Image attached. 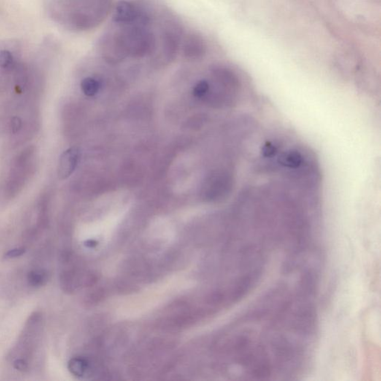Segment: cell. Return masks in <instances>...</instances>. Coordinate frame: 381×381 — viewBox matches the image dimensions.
Segmentation results:
<instances>
[{
	"label": "cell",
	"instance_id": "1",
	"mask_svg": "<svg viewBox=\"0 0 381 381\" xmlns=\"http://www.w3.org/2000/svg\"><path fill=\"white\" fill-rule=\"evenodd\" d=\"M151 17L132 23H115L112 29L101 36L98 50L103 60L110 64L122 63L128 58H142L157 54L162 34L155 33Z\"/></svg>",
	"mask_w": 381,
	"mask_h": 381
},
{
	"label": "cell",
	"instance_id": "2",
	"mask_svg": "<svg viewBox=\"0 0 381 381\" xmlns=\"http://www.w3.org/2000/svg\"><path fill=\"white\" fill-rule=\"evenodd\" d=\"M114 8V0H49L52 20L74 32L91 31L107 19Z\"/></svg>",
	"mask_w": 381,
	"mask_h": 381
},
{
	"label": "cell",
	"instance_id": "3",
	"mask_svg": "<svg viewBox=\"0 0 381 381\" xmlns=\"http://www.w3.org/2000/svg\"><path fill=\"white\" fill-rule=\"evenodd\" d=\"M113 23H132L142 21L150 17L149 12L139 3L130 0L118 3L112 9Z\"/></svg>",
	"mask_w": 381,
	"mask_h": 381
},
{
	"label": "cell",
	"instance_id": "4",
	"mask_svg": "<svg viewBox=\"0 0 381 381\" xmlns=\"http://www.w3.org/2000/svg\"><path fill=\"white\" fill-rule=\"evenodd\" d=\"M79 151L75 147L65 150L60 156L58 164V174L60 179H65L70 177L78 166Z\"/></svg>",
	"mask_w": 381,
	"mask_h": 381
},
{
	"label": "cell",
	"instance_id": "5",
	"mask_svg": "<svg viewBox=\"0 0 381 381\" xmlns=\"http://www.w3.org/2000/svg\"><path fill=\"white\" fill-rule=\"evenodd\" d=\"M184 55L190 59H198L205 55L206 45L204 41L197 34H188L182 41Z\"/></svg>",
	"mask_w": 381,
	"mask_h": 381
},
{
	"label": "cell",
	"instance_id": "6",
	"mask_svg": "<svg viewBox=\"0 0 381 381\" xmlns=\"http://www.w3.org/2000/svg\"><path fill=\"white\" fill-rule=\"evenodd\" d=\"M100 84L96 79L88 77L84 79L81 83V88L84 94L91 97L97 94L99 90Z\"/></svg>",
	"mask_w": 381,
	"mask_h": 381
},
{
	"label": "cell",
	"instance_id": "7",
	"mask_svg": "<svg viewBox=\"0 0 381 381\" xmlns=\"http://www.w3.org/2000/svg\"><path fill=\"white\" fill-rule=\"evenodd\" d=\"M28 282L32 287H41L47 283V274L43 271H31L28 275Z\"/></svg>",
	"mask_w": 381,
	"mask_h": 381
},
{
	"label": "cell",
	"instance_id": "8",
	"mask_svg": "<svg viewBox=\"0 0 381 381\" xmlns=\"http://www.w3.org/2000/svg\"><path fill=\"white\" fill-rule=\"evenodd\" d=\"M210 85L206 80L200 81L193 88V95L198 98L204 96L209 92Z\"/></svg>",
	"mask_w": 381,
	"mask_h": 381
},
{
	"label": "cell",
	"instance_id": "9",
	"mask_svg": "<svg viewBox=\"0 0 381 381\" xmlns=\"http://www.w3.org/2000/svg\"><path fill=\"white\" fill-rule=\"evenodd\" d=\"M25 252V249L23 247H20V248L13 249V250H9L7 253L5 255V258L6 259H12V258H18V257L22 256Z\"/></svg>",
	"mask_w": 381,
	"mask_h": 381
},
{
	"label": "cell",
	"instance_id": "10",
	"mask_svg": "<svg viewBox=\"0 0 381 381\" xmlns=\"http://www.w3.org/2000/svg\"><path fill=\"white\" fill-rule=\"evenodd\" d=\"M13 365H14V369L22 371V372H24V371H27L28 369V362L24 360V359H17V360H14Z\"/></svg>",
	"mask_w": 381,
	"mask_h": 381
},
{
	"label": "cell",
	"instance_id": "11",
	"mask_svg": "<svg viewBox=\"0 0 381 381\" xmlns=\"http://www.w3.org/2000/svg\"><path fill=\"white\" fill-rule=\"evenodd\" d=\"M22 121L19 117H14L11 121L10 130L13 134L18 133L22 128Z\"/></svg>",
	"mask_w": 381,
	"mask_h": 381
}]
</instances>
